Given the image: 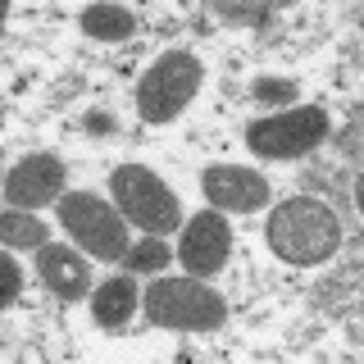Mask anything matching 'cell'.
<instances>
[{
    "mask_svg": "<svg viewBox=\"0 0 364 364\" xmlns=\"http://www.w3.org/2000/svg\"><path fill=\"white\" fill-rule=\"evenodd\" d=\"M341 246V219L333 205L314 200V196H291L269 214V250L282 264L310 269L333 259Z\"/></svg>",
    "mask_w": 364,
    "mask_h": 364,
    "instance_id": "obj_1",
    "label": "cell"
},
{
    "mask_svg": "<svg viewBox=\"0 0 364 364\" xmlns=\"http://www.w3.org/2000/svg\"><path fill=\"white\" fill-rule=\"evenodd\" d=\"M146 323L168 328V333H214L228 318V301L205 278H159L141 296Z\"/></svg>",
    "mask_w": 364,
    "mask_h": 364,
    "instance_id": "obj_2",
    "label": "cell"
},
{
    "mask_svg": "<svg viewBox=\"0 0 364 364\" xmlns=\"http://www.w3.org/2000/svg\"><path fill=\"white\" fill-rule=\"evenodd\" d=\"M109 196L119 205V214L128 223H136L141 232L151 237H164V232H178L182 228V205L178 196L168 191V182L151 173L146 164H119L109 178Z\"/></svg>",
    "mask_w": 364,
    "mask_h": 364,
    "instance_id": "obj_3",
    "label": "cell"
},
{
    "mask_svg": "<svg viewBox=\"0 0 364 364\" xmlns=\"http://www.w3.org/2000/svg\"><path fill=\"white\" fill-rule=\"evenodd\" d=\"M205 68L191 50H164L136 82V114L146 123H173L196 100Z\"/></svg>",
    "mask_w": 364,
    "mask_h": 364,
    "instance_id": "obj_4",
    "label": "cell"
},
{
    "mask_svg": "<svg viewBox=\"0 0 364 364\" xmlns=\"http://www.w3.org/2000/svg\"><path fill=\"white\" fill-rule=\"evenodd\" d=\"M55 205H60V228L87 255L105 259V264L128 255V219L119 214V205H109L105 196H91V191L60 196Z\"/></svg>",
    "mask_w": 364,
    "mask_h": 364,
    "instance_id": "obj_5",
    "label": "cell"
},
{
    "mask_svg": "<svg viewBox=\"0 0 364 364\" xmlns=\"http://www.w3.org/2000/svg\"><path fill=\"white\" fill-rule=\"evenodd\" d=\"M323 136H328V109L301 105V109H282V114H269V119H255L246 128V146L264 159H301Z\"/></svg>",
    "mask_w": 364,
    "mask_h": 364,
    "instance_id": "obj_6",
    "label": "cell"
},
{
    "mask_svg": "<svg viewBox=\"0 0 364 364\" xmlns=\"http://www.w3.org/2000/svg\"><path fill=\"white\" fill-rule=\"evenodd\" d=\"M228 255H232V228H228L223 210H200L191 214L187 232H182V246H178V259L191 278H214L223 273Z\"/></svg>",
    "mask_w": 364,
    "mask_h": 364,
    "instance_id": "obj_7",
    "label": "cell"
},
{
    "mask_svg": "<svg viewBox=\"0 0 364 364\" xmlns=\"http://www.w3.org/2000/svg\"><path fill=\"white\" fill-rule=\"evenodd\" d=\"M64 159L60 155H23L5 178L9 210H41L64 196Z\"/></svg>",
    "mask_w": 364,
    "mask_h": 364,
    "instance_id": "obj_8",
    "label": "cell"
},
{
    "mask_svg": "<svg viewBox=\"0 0 364 364\" xmlns=\"http://www.w3.org/2000/svg\"><path fill=\"white\" fill-rule=\"evenodd\" d=\"M200 191L214 210H232V214H255L269 205V178L242 164H210L200 173Z\"/></svg>",
    "mask_w": 364,
    "mask_h": 364,
    "instance_id": "obj_9",
    "label": "cell"
},
{
    "mask_svg": "<svg viewBox=\"0 0 364 364\" xmlns=\"http://www.w3.org/2000/svg\"><path fill=\"white\" fill-rule=\"evenodd\" d=\"M37 273H41V282L60 296V301H82V296H91V264L77 255L73 246L46 242L41 255H37Z\"/></svg>",
    "mask_w": 364,
    "mask_h": 364,
    "instance_id": "obj_10",
    "label": "cell"
},
{
    "mask_svg": "<svg viewBox=\"0 0 364 364\" xmlns=\"http://www.w3.org/2000/svg\"><path fill=\"white\" fill-rule=\"evenodd\" d=\"M141 305V291H136L132 278H109L91 291V314H96L100 328H123Z\"/></svg>",
    "mask_w": 364,
    "mask_h": 364,
    "instance_id": "obj_11",
    "label": "cell"
},
{
    "mask_svg": "<svg viewBox=\"0 0 364 364\" xmlns=\"http://www.w3.org/2000/svg\"><path fill=\"white\" fill-rule=\"evenodd\" d=\"M77 23H82V32L91 41H128L136 32V18L119 5H87Z\"/></svg>",
    "mask_w": 364,
    "mask_h": 364,
    "instance_id": "obj_12",
    "label": "cell"
},
{
    "mask_svg": "<svg viewBox=\"0 0 364 364\" xmlns=\"http://www.w3.org/2000/svg\"><path fill=\"white\" fill-rule=\"evenodd\" d=\"M46 237H50V228L41 219H32L28 210H5L0 214V242L9 250H41Z\"/></svg>",
    "mask_w": 364,
    "mask_h": 364,
    "instance_id": "obj_13",
    "label": "cell"
},
{
    "mask_svg": "<svg viewBox=\"0 0 364 364\" xmlns=\"http://www.w3.org/2000/svg\"><path fill=\"white\" fill-rule=\"evenodd\" d=\"M168 259H173V250H168L164 242H159V237H146V242L128 246L123 264H128V269H136V273H141V269H151V273H155V269H164Z\"/></svg>",
    "mask_w": 364,
    "mask_h": 364,
    "instance_id": "obj_14",
    "label": "cell"
},
{
    "mask_svg": "<svg viewBox=\"0 0 364 364\" xmlns=\"http://www.w3.org/2000/svg\"><path fill=\"white\" fill-rule=\"evenodd\" d=\"M250 96L264 100V105H291V100L301 96V87H296L291 77H255V82H250Z\"/></svg>",
    "mask_w": 364,
    "mask_h": 364,
    "instance_id": "obj_15",
    "label": "cell"
},
{
    "mask_svg": "<svg viewBox=\"0 0 364 364\" xmlns=\"http://www.w3.org/2000/svg\"><path fill=\"white\" fill-rule=\"evenodd\" d=\"M214 18H223V23H269V9H255V5H219V0H214Z\"/></svg>",
    "mask_w": 364,
    "mask_h": 364,
    "instance_id": "obj_16",
    "label": "cell"
},
{
    "mask_svg": "<svg viewBox=\"0 0 364 364\" xmlns=\"http://www.w3.org/2000/svg\"><path fill=\"white\" fill-rule=\"evenodd\" d=\"M23 291V273H18V259L5 255V291H0V305H14Z\"/></svg>",
    "mask_w": 364,
    "mask_h": 364,
    "instance_id": "obj_17",
    "label": "cell"
},
{
    "mask_svg": "<svg viewBox=\"0 0 364 364\" xmlns=\"http://www.w3.org/2000/svg\"><path fill=\"white\" fill-rule=\"evenodd\" d=\"M87 128H91V132H114L119 123H114L109 114H87Z\"/></svg>",
    "mask_w": 364,
    "mask_h": 364,
    "instance_id": "obj_18",
    "label": "cell"
}]
</instances>
